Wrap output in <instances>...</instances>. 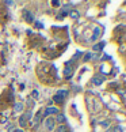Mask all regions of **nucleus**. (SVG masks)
I'll return each instance as SVG.
<instances>
[{
    "label": "nucleus",
    "mask_w": 126,
    "mask_h": 132,
    "mask_svg": "<svg viewBox=\"0 0 126 132\" xmlns=\"http://www.w3.org/2000/svg\"><path fill=\"white\" fill-rule=\"evenodd\" d=\"M66 94H68L66 90H60V91L54 95V101L57 102V104H61V102L64 101V98L66 97Z\"/></svg>",
    "instance_id": "f257e3e1"
},
{
    "label": "nucleus",
    "mask_w": 126,
    "mask_h": 132,
    "mask_svg": "<svg viewBox=\"0 0 126 132\" xmlns=\"http://www.w3.org/2000/svg\"><path fill=\"white\" fill-rule=\"evenodd\" d=\"M54 124H56V121L53 120V119H46L45 120V128H46V131H53L54 129Z\"/></svg>",
    "instance_id": "f03ea898"
},
{
    "label": "nucleus",
    "mask_w": 126,
    "mask_h": 132,
    "mask_svg": "<svg viewBox=\"0 0 126 132\" xmlns=\"http://www.w3.org/2000/svg\"><path fill=\"white\" fill-rule=\"evenodd\" d=\"M59 113V109L57 108H47L45 110V116H49V114H57Z\"/></svg>",
    "instance_id": "7ed1b4c3"
},
{
    "label": "nucleus",
    "mask_w": 126,
    "mask_h": 132,
    "mask_svg": "<svg viewBox=\"0 0 126 132\" xmlns=\"http://www.w3.org/2000/svg\"><path fill=\"white\" fill-rule=\"evenodd\" d=\"M23 18L26 19V22H33V14L28 12V11H23Z\"/></svg>",
    "instance_id": "20e7f679"
},
{
    "label": "nucleus",
    "mask_w": 126,
    "mask_h": 132,
    "mask_svg": "<svg viewBox=\"0 0 126 132\" xmlns=\"http://www.w3.org/2000/svg\"><path fill=\"white\" fill-rule=\"evenodd\" d=\"M92 82H94V85H100V83H103V78H100L99 75H96V76H94Z\"/></svg>",
    "instance_id": "39448f33"
},
{
    "label": "nucleus",
    "mask_w": 126,
    "mask_h": 132,
    "mask_svg": "<svg viewBox=\"0 0 126 132\" xmlns=\"http://www.w3.org/2000/svg\"><path fill=\"white\" fill-rule=\"evenodd\" d=\"M65 76L66 78H71L72 76V67L71 65H66V68H65Z\"/></svg>",
    "instance_id": "423d86ee"
},
{
    "label": "nucleus",
    "mask_w": 126,
    "mask_h": 132,
    "mask_svg": "<svg viewBox=\"0 0 126 132\" xmlns=\"http://www.w3.org/2000/svg\"><path fill=\"white\" fill-rule=\"evenodd\" d=\"M100 31H102V30H100L99 27H96V29H95V33H94V36H92V41H95L96 38H98V36L100 34Z\"/></svg>",
    "instance_id": "0eeeda50"
},
{
    "label": "nucleus",
    "mask_w": 126,
    "mask_h": 132,
    "mask_svg": "<svg viewBox=\"0 0 126 132\" xmlns=\"http://www.w3.org/2000/svg\"><path fill=\"white\" fill-rule=\"evenodd\" d=\"M14 109H15V112H21L23 109V105L22 104H15V108H14Z\"/></svg>",
    "instance_id": "6e6552de"
},
{
    "label": "nucleus",
    "mask_w": 126,
    "mask_h": 132,
    "mask_svg": "<svg viewBox=\"0 0 126 132\" xmlns=\"http://www.w3.org/2000/svg\"><path fill=\"white\" fill-rule=\"evenodd\" d=\"M65 121V117L62 116V114H59L57 116V123H64Z\"/></svg>",
    "instance_id": "1a4fd4ad"
},
{
    "label": "nucleus",
    "mask_w": 126,
    "mask_h": 132,
    "mask_svg": "<svg viewBox=\"0 0 126 132\" xmlns=\"http://www.w3.org/2000/svg\"><path fill=\"white\" fill-rule=\"evenodd\" d=\"M57 132H66V127H65V125L57 127Z\"/></svg>",
    "instance_id": "9d476101"
},
{
    "label": "nucleus",
    "mask_w": 126,
    "mask_h": 132,
    "mask_svg": "<svg viewBox=\"0 0 126 132\" xmlns=\"http://www.w3.org/2000/svg\"><path fill=\"white\" fill-rule=\"evenodd\" d=\"M40 120H41V112H38L37 116H35V125H38V123H40Z\"/></svg>",
    "instance_id": "9b49d317"
},
{
    "label": "nucleus",
    "mask_w": 126,
    "mask_h": 132,
    "mask_svg": "<svg viewBox=\"0 0 126 132\" xmlns=\"http://www.w3.org/2000/svg\"><path fill=\"white\" fill-rule=\"evenodd\" d=\"M102 48H103V44H96V45L94 46V51H100Z\"/></svg>",
    "instance_id": "f8f14e48"
},
{
    "label": "nucleus",
    "mask_w": 126,
    "mask_h": 132,
    "mask_svg": "<svg viewBox=\"0 0 126 132\" xmlns=\"http://www.w3.org/2000/svg\"><path fill=\"white\" fill-rule=\"evenodd\" d=\"M19 123H21V127H26V120H25V117H21V120H19Z\"/></svg>",
    "instance_id": "ddd939ff"
},
{
    "label": "nucleus",
    "mask_w": 126,
    "mask_h": 132,
    "mask_svg": "<svg viewBox=\"0 0 126 132\" xmlns=\"http://www.w3.org/2000/svg\"><path fill=\"white\" fill-rule=\"evenodd\" d=\"M71 16L72 18H79V12L77 11H71Z\"/></svg>",
    "instance_id": "4468645a"
},
{
    "label": "nucleus",
    "mask_w": 126,
    "mask_h": 132,
    "mask_svg": "<svg viewBox=\"0 0 126 132\" xmlns=\"http://www.w3.org/2000/svg\"><path fill=\"white\" fill-rule=\"evenodd\" d=\"M91 57H92V56H91V55H90V53H87V55L84 56V61H88V60H90V59H91Z\"/></svg>",
    "instance_id": "2eb2a0df"
},
{
    "label": "nucleus",
    "mask_w": 126,
    "mask_h": 132,
    "mask_svg": "<svg viewBox=\"0 0 126 132\" xmlns=\"http://www.w3.org/2000/svg\"><path fill=\"white\" fill-rule=\"evenodd\" d=\"M114 132H122V127H117V128H115V131Z\"/></svg>",
    "instance_id": "dca6fc26"
},
{
    "label": "nucleus",
    "mask_w": 126,
    "mask_h": 132,
    "mask_svg": "<svg viewBox=\"0 0 126 132\" xmlns=\"http://www.w3.org/2000/svg\"><path fill=\"white\" fill-rule=\"evenodd\" d=\"M33 95H34V97H35V98H37V97H38V91H33Z\"/></svg>",
    "instance_id": "f3484780"
},
{
    "label": "nucleus",
    "mask_w": 126,
    "mask_h": 132,
    "mask_svg": "<svg viewBox=\"0 0 126 132\" xmlns=\"http://www.w3.org/2000/svg\"><path fill=\"white\" fill-rule=\"evenodd\" d=\"M14 132H23V131H21V129H19V131H14Z\"/></svg>",
    "instance_id": "a211bd4d"
}]
</instances>
